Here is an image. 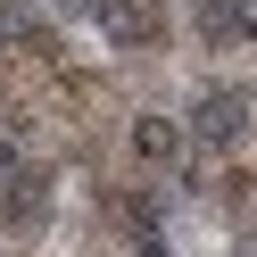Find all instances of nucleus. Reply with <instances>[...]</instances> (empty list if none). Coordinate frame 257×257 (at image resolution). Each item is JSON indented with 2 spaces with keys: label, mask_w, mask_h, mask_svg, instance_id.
<instances>
[{
  "label": "nucleus",
  "mask_w": 257,
  "mask_h": 257,
  "mask_svg": "<svg viewBox=\"0 0 257 257\" xmlns=\"http://www.w3.org/2000/svg\"><path fill=\"white\" fill-rule=\"evenodd\" d=\"M240 257H257V249H240Z\"/></svg>",
  "instance_id": "obj_3"
},
{
  "label": "nucleus",
  "mask_w": 257,
  "mask_h": 257,
  "mask_svg": "<svg viewBox=\"0 0 257 257\" xmlns=\"http://www.w3.org/2000/svg\"><path fill=\"white\" fill-rule=\"evenodd\" d=\"M240 124H249V100H240V91H207L199 116H191V133H199L207 150H224V141H240Z\"/></svg>",
  "instance_id": "obj_1"
},
{
  "label": "nucleus",
  "mask_w": 257,
  "mask_h": 257,
  "mask_svg": "<svg viewBox=\"0 0 257 257\" xmlns=\"http://www.w3.org/2000/svg\"><path fill=\"white\" fill-rule=\"evenodd\" d=\"M141 158H174V124H158V116H141Z\"/></svg>",
  "instance_id": "obj_2"
}]
</instances>
